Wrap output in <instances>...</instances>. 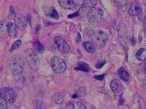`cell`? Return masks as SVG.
I'll use <instances>...</instances> for the list:
<instances>
[{
    "instance_id": "cell-23",
    "label": "cell",
    "mask_w": 146,
    "mask_h": 109,
    "mask_svg": "<svg viewBox=\"0 0 146 109\" xmlns=\"http://www.w3.org/2000/svg\"><path fill=\"white\" fill-rule=\"evenodd\" d=\"M7 108V102L0 97V109Z\"/></svg>"
},
{
    "instance_id": "cell-25",
    "label": "cell",
    "mask_w": 146,
    "mask_h": 109,
    "mask_svg": "<svg viewBox=\"0 0 146 109\" xmlns=\"http://www.w3.org/2000/svg\"><path fill=\"white\" fill-rule=\"evenodd\" d=\"M117 2V4L120 5H124L126 2V0H115Z\"/></svg>"
},
{
    "instance_id": "cell-21",
    "label": "cell",
    "mask_w": 146,
    "mask_h": 109,
    "mask_svg": "<svg viewBox=\"0 0 146 109\" xmlns=\"http://www.w3.org/2000/svg\"><path fill=\"white\" fill-rule=\"evenodd\" d=\"M34 45H35V50H37V51L42 52L44 50L43 45H42V44L40 43V41H35V43H34Z\"/></svg>"
},
{
    "instance_id": "cell-13",
    "label": "cell",
    "mask_w": 146,
    "mask_h": 109,
    "mask_svg": "<svg viewBox=\"0 0 146 109\" xmlns=\"http://www.w3.org/2000/svg\"><path fill=\"white\" fill-rule=\"evenodd\" d=\"M18 27L15 25V23H7V31L10 36H13V37L16 36L18 34Z\"/></svg>"
},
{
    "instance_id": "cell-24",
    "label": "cell",
    "mask_w": 146,
    "mask_h": 109,
    "mask_svg": "<svg viewBox=\"0 0 146 109\" xmlns=\"http://www.w3.org/2000/svg\"><path fill=\"white\" fill-rule=\"evenodd\" d=\"M72 1L77 6H79V5H81L83 3L85 0H72Z\"/></svg>"
},
{
    "instance_id": "cell-19",
    "label": "cell",
    "mask_w": 146,
    "mask_h": 109,
    "mask_svg": "<svg viewBox=\"0 0 146 109\" xmlns=\"http://www.w3.org/2000/svg\"><path fill=\"white\" fill-rule=\"evenodd\" d=\"M136 58L138 60H140L142 61H145L146 60V50L144 48H142L138 50L136 53Z\"/></svg>"
},
{
    "instance_id": "cell-18",
    "label": "cell",
    "mask_w": 146,
    "mask_h": 109,
    "mask_svg": "<svg viewBox=\"0 0 146 109\" xmlns=\"http://www.w3.org/2000/svg\"><path fill=\"white\" fill-rule=\"evenodd\" d=\"M75 69L77 70V71H86V72H88V71H90V67L86 63L79 62L77 64L76 67H75Z\"/></svg>"
},
{
    "instance_id": "cell-22",
    "label": "cell",
    "mask_w": 146,
    "mask_h": 109,
    "mask_svg": "<svg viewBox=\"0 0 146 109\" xmlns=\"http://www.w3.org/2000/svg\"><path fill=\"white\" fill-rule=\"evenodd\" d=\"M7 22L4 21V20L0 22V33L5 32V31L7 30Z\"/></svg>"
},
{
    "instance_id": "cell-26",
    "label": "cell",
    "mask_w": 146,
    "mask_h": 109,
    "mask_svg": "<svg viewBox=\"0 0 146 109\" xmlns=\"http://www.w3.org/2000/svg\"><path fill=\"white\" fill-rule=\"evenodd\" d=\"M96 79H100V80H102L103 79V78H104V76H102L101 77L100 76H96L95 77Z\"/></svg>"
},
{
    "instance_id": "cell-16",
    "label": "cell",
    "mask_w": 146,
    "mask_h": 109,
    "mask_svg": "<svg viewBox=\"0 0 146 109\" xmlns=\"http://www.w3.org/2000/svg\"><path fill=\"white\" fill-rule=\"evenodd\" d=\"M83 47L89 53H94L96 51V45L91 41H85L83 43Z\"/></svg>"
},
{
    "instance_id": "cell-4",
    "label": "cell",
    "mask_w": 146,
    "mask_h": 109,
    "mask_svg": "<svg viewBox=\"0 0 146 109\" xmlns=\"http://www.w3.org/2000/svg\"><path fill=\"white\" fill-rule=\"evenodd\" d=\"M0 97L9 103H13L16 99V92L10 87H3L0 89Z\"/></svg>"
},
{
    "instance_id": "cell-9",
    "label": "cell",
    "mask_w": 146,
    "mask_h": 109,
    "mask_svg": "<svg viewBox=\"0 0 146 109\" xmlns=\"http://www.w3.org/2000/svg\"><path fill=\"white\" fill-rule=\"evenodd\" d=\"M14 20H15V24L19 28L23 29L27 26V18L22 14H15L14 16Z\"/></svg>"
},
{
    "instance_id": "cell-10",
    "label": "cell",
    "mask_w": 146,
    "mask_h": 109,
    "mask_svg": "<svg viewBox=\"0 0 146 109\" xmlns=\"http://www.w3.org/2000/svg\"><path fill=\"white\" fill-rule=\"evenodd\" d=\"M110 87L113 92L115 94H121L123 90V84L118 79H113L110 83Z\"/></svg>"
},
{
    "instance_id": "cell-12",
    "label": "cell",
    "mask_w": 146,
    "mask_h": 109,
    "mask_svg": "<svg viewBox=\"0 0 146 109\" xmlns=\"http://www.w3.org/2000/svg\"><path fill=\"white\" fill-rule=\"evenodd\" d=\"M44 12H45V15L49 18L56 19V20L59 18V15L53 7H47L46 9H44Z\"/></svg>"
},
{
    "instance_id": "cell-1",
    "label": "cell",
    "mask_w": 146,
    "mask_h": 109,
    "mask_svg": "<svg viewBox=\"0 0 146 109\" xmlns=\"http://www.w3.org/2000/svg\"><path fill=\"white\" fill-rule=\"evenodd\" d=\"M104 18V12L99 7H93L87 12V20L90 23H97Z\"/></svg>"
},
{
    "instance_id": "cell-8",
    "label": "cell",
    "mask_w": 146,
    "mask_h": 109,
    "mask_svg": "<svg viewBox=\"0 0 146 109\" xmlns=\"http://www.w3.org/2000/svg\"><path fill=\"white\" fill-rule=\"evenodd\" d=\"M129 14L131 16H137L141 14L142 12V6L141 5L137 2H132L130 5V7L129 8Z\"/></svg>"
},
{
    "instance_id": "cell-6",
    "label": "cell",
    "mask_w": 146,
    "mask_h": 109,
    "mask_svg": "<svg viewBox=\"0 0 146 109\" xmlns=\"http://www.w3.org/2000/svg\"><path fill=\"white\" fill-rule=\"evenodd\" d=\"M92 40L96 46L104 47L108 40V36L105 32L98 31L92 35Z\"/></svg>"
},
{
    "instance_id": "cell-11",
    "label": "cell",
    "mask_w": 146,
    "mask_h": 109,
    "mask_svg": "<svg viewBox=\"0 0 146 109\" xmlns=\"http://www.w3.org/2000/svg\"><path fill=\"white\" fill-rule=\"evenodd\" d=\"M60 6L66 10H76L78 6L72 0H58Z\"/></svg>"
},
{
    "instance_id": "cell-15",
    "label": "cell",
    "mask_w": 146,
    "mask_h": 109,
    "mask_svg": "<svg viewBox=\"0 0 146 109\" xmlns=\"http://www.w3.org/2000/svg\"><path fill=\"white\" fill-rule=\"evenodd\" d=\"M82 10H89L96 5V0H85L82 4Z\"/></svg>"
},
{
    "instance_id": "cell-3",
    "label": "cell",
    "mask_w": 146,
    "mask_h": 109,
    "mask_svg": "<svg viewBox=\"0 0 146 109\" xmlns=\"http://www.w3.org/2000/svg\"><path fill=\"white\" fill-rule=\"evenodd\" d=\"M51 66L53 71L56 74H62L66 69V63L60 57H53L51 59Z\"/></svg>"
},
{
    "instance_id": "cell-17",
    "label": "cell",
    "mask_w": 146,
    "mask_h": 109,
    "mask_svg": "<svg viewBox=\"0 0 146 109\" xmlns=\"http://www.w3.org/2000/svg\"><path fill=\"white\" fill-rule=\"evenodd\" d=\"M118 75H119L121 79L123 80V81H125V82H128V81H129V74L123 68H121L118 70Z\"/></svg>"
},
{
    "instance_id": "cell-14",
    "label": "cell",
    "mask_w": 146,
    "mask_h": 109,
    "mask_svg": "<svg viewBox=\"0 0 146 109\" xmlns=\"http://www.w3.org/2000/svg\"><path fill=\"white\" fill-rule=\"evenodd\" d=\"M66 108L69 109H86V107L83 103L80 102H67L66 105Z\"/></svg>"
},
{
    "instance_id": "cell-7",
    "label": "cell",
    "mask_w": 146,
    "mask_h": 109,
    "mask_svg": "<svg viewBox=\"0 0 146 109\" xmlns=\"http://www.w3.org/2000/svg\"><path fill=\"white\" fill-rule=\"evenodd\" d=\"M55 43L56 45L58 50L62 53H69L70 50V46L69 44L66 42V40L62 36H56L55 38Z\"/></svg>"
},
{
    "instance_id": "cell-5",
    "label": "cell",
    "mask_w": 146,
    "mask_h": 109,
    "mask_svg": "<svg viewBox=\"0 0 146 109\" xmlns=\"http://www.w3.org/2000/svg\"><path fill=\"white\" fill-rule=\"evenodd\" d=\"M26 59L30 67L34 70H36L39 67L40 60L37 54L32 50H27L26 51Z\"/></svg>"
},
{
    "instance_id": "cell-2",
    "label": "cell",
    "mask_w": 146,
    "mask_h": 109,
    "mask_svg": "<svg viewBox=\"0 0 146 109\" xmlns=\"http://www.w3.org/2000/svg\"><path fill=\"white\" fill-rule=\"evenodd\" d=\"M9 69L12 74L19 75L23 73V60L19 56L13 58L9 64Z\"/></svg>"
},
{
    "instance_id": "cell-20",
    "label": "cell",
    "mask_w": 146,
    "mask_h": 109,
    "mask_svg": "<svg viewBox=\"0 0 146 109\" xmlns=\"http://www.w3.org/2000/svg\"><path fill=\"white\" fill-rule=\"evenodd\" d=\"M21 45V40L18 39L17 41H15V42H14L13 45H12L11 48L10 49V52H13L14 51V50H15L16 49L20 47Z\"/></svg>"
}]
</instances>
